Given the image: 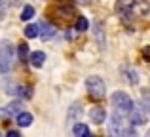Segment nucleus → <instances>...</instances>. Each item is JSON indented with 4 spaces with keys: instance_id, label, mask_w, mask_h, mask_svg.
Wrapping results in <instances>:
<instances>
[{
    "instance_id": "nucleus-1",
    "label": "nucleus",
    "mask_w": 150,
    "mask_h": 137,
    "mask_svg": "<svg viewBox=\"0 0 150 137\" xmlns=\"http://www.w3.org/2000/svg\"><path fill=\"white\" fill-rule=\"evenodd\" d=\"M11 61H13V48L8 40L0 42V72L6 74L11 70Z\"/></svg>"
},
{
    "instance_id": "nucleus-2",
    "label": "nucleus",
    "mask_w": 150,
    "mask_h": 137,
    "mask_svg": "<svg viewBox=\"0 0 150 137\" xmlns=\"http://www.w3.org/2000/svg\"><path fill=\"white\" fill-rule=\"evenodd\" d=\"M86 89H88V93L93 99H103L106 93V86L103 82V78H99V76H89L86 80Z\"/></svg>"
},
{
    "instance_id": "nucleus-3",
    "label": "nucleus",
    "mask_w": 150,
    "mask_h": 137,
    "mask_svg": "<svg viewBox=\"0 0 150 137\" xmlns=\"http://www.w3.org/2000/svg\"><path fill=\"white\" fill-rule=\"evenodd\" d=\"M110 99H112V105L116 107V112H118V114H129L133 101H131V97H129L127 93H124V92H114Z\"/></svg>"
},
{
    "instance_id": "nucleus-4",
    "label": "nucleus",
    "mask_w": 150,
    "mask_h": 137,
    "mask_svg": "<svg viewBox=\"0 0 150 137\" xmlns=\"http://www.w3.org/2000/svg\"><path fill=\"white\" fill-rule=\"evenodd\" d=\"M146 111H144V107L141 103H135L133 101V105H131V111H129V120H131L135 126H143L144 122H146Z\"/></svg>"
},
{
    "instance_id": "nucleus-5",
    "label": "nucleus",
    "mask_w": 150,
    "mask_h": 137,
    "mask_svg": "<svg viewBox=\"0 0 150 137\" xmlns=\"http://www.w3.org/2000/svg\"><path fill=\"white\" fill-rule=\"evenodd\" d=\"M124 128H122V116L114 112L108 122V137H124Z\"/></svg>"
},
{
    "instance_id": "nucleus-6",
    "label": "nucleus",
    "mask_w": 150,
    "mask_h": 137,
    "mask_svg": "<svg viewBox=\"0 0 150 137\" xmlns=\"http://www.w3.org/2000/svg\"><path fill=\"white\" fill-rule=\"evenodd\" d=\"M21 109H23V103L21 101H11L6 109H0V118H10L13 114H21Z\"/></svg>"
},
{
    "instance_id": "nucleus-7",
    "label": "nucleus",
    "mask_w": 150,
    "mask_h": 137,
    "mask_svg": "<svg viewBox=\"0 0 150 137\" xmlns=\"http://www.w3.org/2000/svg\"><path fill=\"white\" fill-rule=\"evenodd\" d=\"M38 36H42V40H50L55 36V27L50 25L48 21H42L38 25Z\"/></svg>"
},
{
    "instance_id": "nucleus-8",
    "label": "nucleus",
    "mask_w": 150,
    "mask_h": 137,
    "mask_svg": "<svg viewBox=\"0 0 150 137\" xmlns=\"http://www.w3.org/2000/svg\"><path fill=\"white\" fill-rule=\"evenodd\" d=\"M89 116H91V122L95 124H103L106 120V111L103 107H93L91 112H89Z\"/></svg>"
},
{
    "instance_id": "nucleus-9",
    "label": "nucleus",
    "mask_w": 150,
    "mask_h": 137,
    "mask_svg": "<svg viewBox=\"0 0 150 137\" xmlns=\"http://www.w3.org/2000/svg\"><path fill=\"white\" fill-rule=\"evenodd\" d=\"M29 61H30V65H33V67L40 69L42 65L46 63V53L44 52H33V53H30V57H29Z\"/></svg>"
},
{
    "instance_id": "nucleus-10",
    "label": "nucleus",
    "mask_w": 150,
    "mask_h": 137,
    "mask_svg": "<svg viewBox=\"0 0 150 137\" xmlns=\"http://www.w3.org/2000/svg\"><path fill=\"white\" fill-rule=\"evenodd\" d=\"M135 4H137V0H118L116 8H118L120 13H122V11H133Z\"/></svg>"
},
{
    "instance_id": "nucleus-11",
    "label": "nucleus",
    "mask_w": 150,
    "mask_h": 137,
    "mask_svg": "<svg viewBox=\"0 0 150 137\" xmlns=\"http://www.w3.org/2000/svg\"><path fill=\"white\" fill-rule=\"evenodd\" d=\"M17 124L21 128H29L30 124H33V114H30V112H21V114H17Z\"/></svg>"
},
{
    "instance_id": "nucleus-12",
    "label": "nucleus",
    "mask_w": 150,
    "mask_h": 137,
    "mask_svg": "<svg viewBox=\"0 0 150 137\" xmlns=\"http://www.w3.org/2000/svg\"><path fill=\"white\" fill-rule=\"evenodd\" d=\"M80 114H82V107L78 103H74L72 107H70V111H69V122H78Z\"/></svg>"
},
{
    "instance_id": "nucleus-13",
    "label": "nucleus",
    "mask_w": 150,
    "mask_h": 137,
    "mask_svg": "<svg viewBox=\"0 0 150 137\" xmlns=\"http://www.w3.org/2000/svg\"><path fill=\"white\" fill-rule=\"evenodd\" d=\"M95 38H97V44L103 48L105 46V31H103L101 23H95Z\"/></svg>"
},
{
    "instance_id": "nucleus-14",
    "label": "nucleus",
    "mask_w": 150,
    "mask_h": 137,
    "mask_svg": "<svg viewBox=\"0 0 150 137\" xmlns=\"http://www.w3.org/2000/svg\"><path fill=\"white\" fill-rule=\"evenodd\" d=\"M23 33H25L27 38H36L38 36V25H27Z\"/></svg>"
},
{
    "instance_id": "nucleus-15",
    "label": "nucleus",
    "mask_w": 150,
    "mask_h": 137,
    "mask_svg": "<svg viewBox=\"0 0 150 137\" xmlns=\"http://www.w3.org/2000/svg\"><path fill=\"white\" fill-rule=\"evenodd\" d=\"M33 17H34V8L33 6H25L23 11H21V19L23 21H29V19H33Z\"/></svg>"
},
{
    "instance_id": "nucleus-16",
    "label": "nucleus",
    "mask_w": 150,
    "mask_h": 137,
    "mask_svg": "<svg viewBox=\"0 0 150 137\" xmlns=\"http://www.w3.org/2000/svg\"><path fill=\"white\" fill-rule=\"evenodd\" d=\"M15 0H0V19H4V13L8 11V8L13 6Z\"/></svg>"
},
{
    "instance_id": "nucleus-17",
    "label": "nucleus",
    "mask_w": 150,
    "mask_h": 137,
    "mask_svg": "<svg viewBox=\"0 0 150 137\" xmlns=\"http://www.w3.org/2000/svg\"><path fill=\"white\" fill-rule=\"evenodd\" d=\"M72 131H74V135H76V137H84L89 130H88V126H86V124H76Z\"/></svg>"
},
{
    "instance_id": "nucleus-18",
    "label": "nucleus",
    "mask_w": 150,
    "mask_h": 137,
    "mask_svg": "<svg viewBox=\"0 0 150 137\" xmlns=\"http://www.w3.org/2000/svg\"><path fill=\"white\" fill-rule=\"evenodd\" d=\"M17 55H19V59H21V61H27V55H29V46H27V44H19Z\"/></svg>"
},
{
    "instance_id": "nucleus-19",
    "label": "nucleus",
    "mask_w": 150,
    "mask_h": 137,
    "mask_svg": "<svg viewBox=\"0 0 150 137\" xmlns=\"http://www.w3.org/2000/svg\"><path fill=\"white\" fill-rule=\"evenodd\" d=\"M19 95L25 97V99H30V97H33V88H30V86H21V88H19Z\"/></svg>"
},
{
    "instance_id": "nucleus-20",
    "label": "nucleus",
    "mask_w": 150,
    "mask_h": 137,
    "mask_svg": "<svg viewBox=\"0 0 150 137\" xmlns=\"http://www.w3.org/2000/svg\"><path fill=\"white\" fill-rule=\"evenodd\" d=\"M76 31H88V19L86 17H80L76 21Z\"/></svg>"
},
{
    "instance_id": "nucleus-21",
    "label": "nucleus",
    "mask_w": 150,
    "mask_h": 137,
    "mask_svg": "<svg viewBox=\"0 0 150 137\" xmlns=\"http://www.w3.org/2000/svg\"><path fill=\"white\" fill-rule=\"evenodd\" d=\"M143 103H144V111H148L150 114V92H143Z\"/></svg>"
},
{
    "instance_id": "nucleus-22",
    "label": "nucleus",
    "mask_w": 150,
    "mask_h": 137,
    "mask_svg": "<svg viewBox=\"0 0 150 137\" xmlns=\"http://www.w3.org/2000/svg\"><path fill=\"white\" fill-rule=\"evenodd\" d=\"M59 13H65V17H69V15L74 13V10H72V8H65V6H63V8H59Z\"/></svg>"
},
{
    "instance_id": "nucleus-23",
    "label": "nucleus",
    "mask_w": 150,
    "mask_h": 137,
    "mask_svg": "<svg viewBox=\"0 0 150 137\" xmlns=\"http://www.w3.org/2000/svg\"><path fill=\"white\" fill-rule=\"evenodd\" d=\"M129 82L131 84H139V76H137L135 70H129Z\"/></svg>"
},
{
    "instance_id": "nucleus-24",
    "label": "nucleus",
    "mask_w": 150,
    "mask_h": 137,
    "mask_svg": "<svg viewBox=\"0 0 150 137\" xmlns=\"http://www.w3.org/2000/svg\"><path fill=\"white\" fill-rule=\"evenodd\" d=\"M124 137H139V135H137V131L133 130V128H129V130L124 133Z\"/></svg>"
},
{
    "instance_id": "nucleus-25",
    "label": "nucleus",
    "mask_w": 150,
    "mask_h": 137,
    "mask_svg": "<svg viewBox=\"0 0 150 137\" xmlns=\"http://www.w3.org/2000/svg\"><path fill=\"white\" fill-rule=\"evenodd\" d=\"M143 55H144V59H148V61H150V46H146V48L143 50Z\"/></svg>"
},
{
    "instance_id": "nucleus-26",
    "label": "nucleus",
    "mask_w": 150,
    "mask_h": 137,
    "mask_svg": "<svg viewBox=\"0 0 150 137\" xmlns=\"http://www.w3.org/2000/svg\"><path fill=\"white\" fill-rule=\"evenodd\" d=\"M6 137H21V133H19V131H15V130H10Z\"/></svg>"
},
{
    "instance_id": "nucleus-27",
    "label": "nucleus",
    "mask_w": 150,
    "mask_h": 137,
    "mask_svg": "<svg viewBox=\"0 0 150 137\" xmlns=\"http://www.w3.org/2000/svg\"><path fill=\"white\" fill-rule=\"evenodd\" d=\"M67 38H69V40H74V38H76V33H67Z\"/></svg>"
},
{
    "instance_id": "nucleus-28",
    "label": "nucleus",
    "mask_w": 150,
    "mask_h": 137,
    "mask_svg": "<svg viewBox=\"0 0 150 137\" xmlns=\"http://www.w3.org/2000/svg\"><path fill=\"white\" fill-rule=\"evenodd\" d=\"M76 2H80V4H88L89 0H76Z\"/></svg>"
},
{
    "instance_id": "nucleus-29",
    "label": "nucleus",
    "mask_w": 150,
    "mask_h": 137,
    "mask_svg": "<svg viewBox=\"0 0 150 137\" xmlns=\"http://www.w3.org/2000/svg\"><path fill=\"white\" fill-rule=\"evenodd\" d=\"M84 137H95V135H93V133H89V131H88V133H86Z\"/></svg>"
},
{
    "instance_id": "nucleus-30",
    "label": "nucleus",
    "mask_w": 150,
    "mask_h": 137,
    "mask_svg": "<svg viewBox=\"0 0 150 137\" xmlns=\"http://www.w3.org/2000/svg\"><path fill=\"white\" fill-rule=\"evenodd\" d=\"M144 137H150V130H148V131H146V135H144Z\"/></svg>"
},
{
    "instance_id": "nucleus-31",
    "label": "nucleus",
    "mask_w": 150,
    "mask_h": 137,
    "mask_svg": "<svg viewBox=\"0 0 150 137\" xmlns=\"http://www.w3.org/2000/svg\"><path fill=\"white\" fill-rule=\"evenodd\" d=\"M0 137H2V133H0Z\"/></svg>"
}]
</instances>
